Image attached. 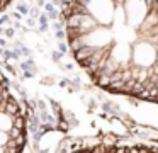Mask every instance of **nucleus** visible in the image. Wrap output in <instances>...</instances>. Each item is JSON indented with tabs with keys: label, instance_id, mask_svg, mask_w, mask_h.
Segmentation results:
<instances>
[{
	"label": "nucleus",
	"instance_id": "obj_2",
	"mask_svg": "<svg viewBox=\"0 0 158 153\" xmlns=\"http://www.w3.org/2000/svg\"><path fill=\"white\" fill-rule=\"evenodd\" d=\"M12 126H14V117H12V116H9L7 112L0 111V131L9 133L12 129Z\"/></svg>",
	"mask_w": 158,
	"mask_h": 153
},
{
	"label": "nucleus",
	"instance_id": "obj_3",
	"mask_svg": "<svg viewBox=\"0 0 158 153\" xmlns=\"http://www.w3.org/2000/svg\"><path fill=\"white\" fill-rule=\"evenodd\" d=\"M21 134H26V131L24 129H19V128H14V126H12V129L9 131V138L10 139H17Z\"/></svg>",
	"mask_w": 158,
	"mask_h": 153
},
{
	"label": "nucleus",
	"instance_id": "obj_1",
	"mask_svg": "<svg viewBox=\"0 0 158 153\" xmlns=\"http://www.w3.org/2000/svg\"><path fill=\"white\" fill-rule=\"evenodd\" d=\"M61 22L94 83L107 77L124 95L158 102V0H68Z\"/></svg>",
	"mask_w": 158,
	"mask_h": 153
},
{
	"label": "nucleus",
	"instance_id": "obj_4",
	"mask_svg": "<svg viewBox=\"0 0 158 153\" xmlns=\"http://www.w3.org/2000/svg\"><path fill=\"white\" fill-rule=\"evenodd\" d=\"M10 2H12V0H0V12H2L4 9H7V5Z\"/></svg>",
	"mask_w": 158,
	"mask_h": 153
}]
</instances>
